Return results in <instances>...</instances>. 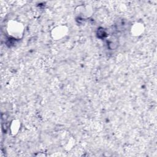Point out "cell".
I'll return each mask as SVG.
<instances>
[{
    "mask_svg": "<svg viewBox=\"0 0 157 157\" xmlns=\"http://www.w3.org/2000/svg\"><path fill=\"white\" fill-rule=\"evenodd\" d=\"M21 127V123L18 120H13L10 125V131L13 136L18 134Z\"/></svg>",
    "mask_w": 157,
    "mask_h": 157,
    "instance_id": "cell-4",
    "label": "cell"
},
{
    "mask_svg": "<svg viewBox=\"0 0 157 157\" xmlns=\"http://www.w3.org/2000/svg\"><path fill=\"white\" fill-rule=\"evenodd\" d=\"M145 30L144 26L142 23L136 22L134 23L131 28V34L134 36H139L142 35Z\"/></svg>",
    "mask_w": 157,
    "mask_h": 157,
    "instance_id": "cell-3",
    "label": "cell"
},
{
    "mask_svg": "<svg viewBox=\"0 0 157 157\" xmlns=\"http://www.w3.org/2000/svg\"><path fill=\"white\" fill-rule=\"evenodd\" d=\"M68 33V28L64 25H58L54 27L51 31V36L53 40H60L64 37Z\"/></svg>",
    "mask_w": 157,
    "mask_h": 157,
    "instance_id": "cell-2",
    "label": "cell"
},
{
    "mask_svg": "<svg viewBox=\"0 0 157 157\" xmlns=\"http://www.w3.org/2000/svg\"><path fill=\"white\" fill-rule=\"evenodd\" d=\"M7 31L10 36L18 39H21L23 35L24 26L19 21L11 20L7 23Z\"/></svg>",
    "mask_w": 157,
    "mask_h": 157,
    "instance_id": "cell-1",
    "label": "cell"
}]
</instances>
